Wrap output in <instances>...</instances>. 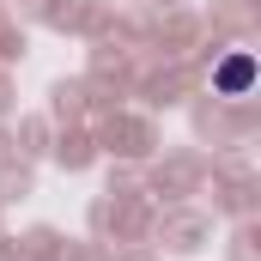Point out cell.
Returning <instances> with one entry per match:
<instances>
[{"mask_svg": "<svg viewBox=\"0 0 261 261\" xmlns=\"http://www.w3.org/2000/svg\"><path fill=\"white\" fill-rule=\"evenodd\" d=\"M213 85H219V97H243L255 85V55H225L219 73H213Z\"/></svg>", "mask_w": 261, "mask_h": 261, "instance_id": "cell-1", "label": "cell"}]
</instances>
